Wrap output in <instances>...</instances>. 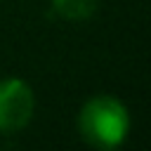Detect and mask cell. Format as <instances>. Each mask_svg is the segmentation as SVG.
Wrapping results in <instances>:
<instances>
[{
  "label": "cell",
  "mask_w": 151,
  "mask_h": 151,
  "mask_svg": "<svg viewBox=\"0 0 151 151\" xmlns=\"http://www.w3.org/2000/svg\"><path fill=\"white\" fill-rule=\"evenodd\" d=\"M83 139L94 149H116L130 130V113L125 104L111 94H97L85 101L78 113Z\"/></svg>",
  "instance_id": "cell-1"
},
{
  "label": "cell",
  "mask_w": 151,
  "mask_h": 151,
  "mask_svg": "<svg viewBox=\"0 0 151 151\" xmlns=\"http://www.w3.org/2000/svg\"><path fill=\"white\" fill-rule=\"evenodd\" d=\"M35 111V94L31 85L21 78L0 80V132L24 130Z\"/></svg>",
  "instance_id": "cell-2"
},
{
  "label": "cell",
  "mask_w": 151,
  "mask_h": 151,
  "mask_svg": "<svg viewBox=\"0 0 151 151\" xmlns=\"http://www.w3.org/2000/svg\"><path fill=\"white\" fill-rule=\"evenodd\" d=\"M52 7L66 21H85L97 12V0H52Z\"/></svg>",
  "instance_id": "cell-3"
}]
</instances>
